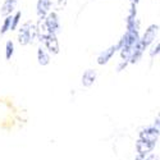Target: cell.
Here are the masks:
<instances>
[{
    "instance_id": "obj_1",
    "label": "cell",
    "mask_w": 160,
    "mask_h": 160,
    "mask_svg": "<svg viewBox=\"0 0 160 160\" xmlns=\"http://www.w3.org/2000/svg\"><path fill=\"white\" fill-rule=\"evenodd\" d=\"M37 37L36 35V27L32 24V22H26L18 33V41L21 45H27L30 42H32L33 40Z\"/></svg>"
},
{
    "instance_id": "obj_2",
    "label": "cell",
    "mask_w": 160,
    "mask_h": 160,
    "mask_svg": "<svg viewBox=\"0 0 160 160\" xmlns=\"http://www.w3.org/2000/svg\"><path fill=\"white\" fill-rule=\"evenodd\" d=\"M122 48V45H121V41H119L117 45H114V46H110L109 49H106V50H104L101 54L99 55V58H98V63L100 64V65H102V64H106L109 62V59L115 54V51L117 50H119Z\"/></svg>"
},
{
    "instance_id": "obj_3",
    "label": "cell",
    "mask_w": 160,
    "mask_h": 160,
    "mask_svg": "<svg viewBox=\"0 0 160 160\" xmlns=\"http://www.w3.org/2000/svg\"><path fill=\"white\" fill-rule=\"evenodd\" d=\"M45 19V23L48 26V28L50 31V33H57L58 32V28H59V21H58V16L55 12H51L49 14L44 18Z\"/></svg>"
},
{
    "instance_id": "obj_4",
    "label": "cell",
    "mask_w": 160,
    "mask_h": 160,
    "mask_svg": "<svg viewBox=\"0 0 160 160\" xmlns=\"http://www.w3.org/2000/svg\"><path fill=\"white\" fill-rule=\"evenodd\" d=\"M158 26L156 24H151L150 27L145 31V35H143V37H142V40H140V41L142 42V45L145 46V48H148L154 40H155V36H156V32H158Z\"/></svg>"
},
{
    "instance_id": "obj_5",
    "label": "cell",
    "mask_w": 160,
    "mask_h": 160,
    "mask_svg": "<svg viewBox=\"0 0 160 160\" xmlns=\"http://www.w3.org/2000/svg\"><path fill=\"white\" fill-rule=\"evenodd\" d=\"M42 42L45 44V46L48 48V50H50L52 54H58V52H59V42H58L57 35L50 33Z\"/></svg>"
},
{
    "instance_id": "obj_6",
    "label": "cell",
    "mask_w": 160,
    "mask_h": 160,
    "mask_svg": "<svg viewBox=\"0 0 160 160\" xmlns=\"http://www.w3.org/2000/svg\"><path fill=\"white\" fill-rule=\"evenodd\" d=\"M51 7V0H38L37 2V16L40 19H44L49 14V9Z\"/></svg>"
},
{
    "instance_id": "obj_7",
    "label": "cell",
    "mask_w": 160,
    "mask_h": 160,
    "mask_svg": "<svg viewBox=\"0 0 160 160\" xmlns=\"http://www.w3.org/2000/svg\"><path fill=\"white\" fill-rule=\"evenodd\" d=\"M36 35L37 37L41 40V41H44V40L50 35V31L48 28V26L45 23V19H40L37 22V27H36Z\"/></svg>"
},
{
    "instance_id": "obj_8",
    "label": "cell",
    "mask_w": 160,
    "mask_h": 160,
    "mask_svg": "<svg viewBox=\"0 0 160 160\" xmlns=\"http://www.w3.org/2000/svg\"><path fill=\"white\" fill-rule=\"evenodd\" d=\"M145 49H146V48L142 45V42L138 41V42L135 45V48H133V50H132V54H131V57H129V62H131V63H137L138 59L141 58V55L143 54Z\"/></svg>"
},
{
    "instance_id": "obj_9",
    "label": "cell",
    "mask_w": 160,
    "mask_h": 160,
    "mask_svg": "<svg viewBox=\"0 0 160 160\" xmlns=\"http://www.w3.org/2000/svg\"><path fill=\"white\" fill-rule=\"evenodd\" d=\"M17 3H18V0H5L4 4L2 5V10H0L2 12V16H5V17L10 16L12 12L14 10Z\"/></svg>"
},
{
    "instance_id": "obj_10",
    "label": "cell",
    "mask_w": 160,
    "mask_h": 160,
    "mask_svg": "<svg viewBox=\"0 0 160 160\" xmlns=\"http://www.w3.org/2000/svg\"><path fill=\"white\" fill-rule=\"evenodd\" d=\"M95 79H96V72L94 69H88L82 76V83H83V86L90 87L92 83L95 82Z\"/></svg>"
},
{
    "instance_id": "obj_11",
    "label": "cell",
    "mask_w": 160,
    "mask_h": 160,
    "mask_svg": "<svg viewBox=\"0 0 160 160\" xmlns=\"http://www.w3.org/2000/svg\"><path fill=\"white\" fill-rule=\"evenodd\" d=\"M37 59H38V63L41 64V65H48V64L50 63V57H49L48 51H46L44 48H38Z\"/></svg>"
},
{
    "instance_id": "obj_12",
    "label": "cell",
    "mask_w": 160,
    "mask_h": 160,
    "mask_svg": "<svg viewBox=\"0 0 160 160\" xmlns=\"http://www.w3.org/2000/svg\"><path fill=\"white\" fill-rule=\"evenodd\" d=\"M21 16H22V13H21V12H17L16 16L12 17V23H10V30H12V31H14V30L17 28V26H18V23H19V19H21Z\"/></svg>"
},
{
    "instance_id": "obj_13",
    "label": "cell",
    "mask_w": 160,
    "mask_h": 160,
    "mask_svg": "<svg viewBox=\"0 0 160 160\" xmlns=\"http://www.w3.org/2000/svg\"><path fill=\"white\" fill-rule=\"evenodd\" d=\"M13 52H14V45H13L12 41H8L7 45H5V58L7 59H10Z\"/></svg>"
},
{
    "instance_id": "obj_14",
    "label": "cell",
    "mask_w": 160,
    "mask_h": 160,
    "mask_svg": "<svg viewBox=\"0 0 160 160\" xmlns=\"http://www.w3.org/2000/svg\"><path fill=\"white\" fill-rule=\"evenodd\" d=\"M10 23H12V16H8L2 26V30H0V35H4L8 30H10Z\"/></svg>"
},
{
    "instance_id": "obj_15",
    "label": "cell",
    "mask_w": 160,
    "mask_h": 160,
    "mask_svg": "<svg viewBox=\"0 0 160 160\" xmlns=\"http://www.w3.org/2000/svg\"><path fill=\"white\" fill-rule=\"evenodd\" d=\"M127 64H128V62H124V60H123L121 64L118 65V72H121L123 68H126V67H127Z\"/></svg>"
},
{
    "instance_id": "obj_16",
    "label": "cell",
    "mask_w": 160,
    "mask_h": 160,
    "mask_svg": "<svg viewBox=\"0 0 160 160\" xmlns=\"http://www.w3.org/2000/svg\"><path fill=\"white\" fill-rule=\"evenodd\" d=\"M158 52H159V44L156 45V48L154 49V51H151V57H154L155 54H158Z\"/></svg>"
},
{
    "instance_id": "obj_17",
    "label": "cell",
    "mask_w": 160,
    "mask_h": 160,
    "mask_svg": "<svg viewBox=\"0 0 160 160\" xmlns=\"http://www.w3.org/2000/svg\"><path fill=\"white\" fill-rule=\"evenodd\" d=\"M138 2H140V0H131V4H135V5H136Z\"/></svg>"
}]
</instances>
